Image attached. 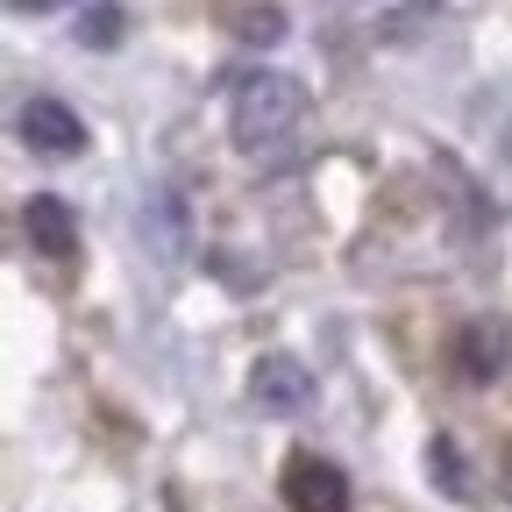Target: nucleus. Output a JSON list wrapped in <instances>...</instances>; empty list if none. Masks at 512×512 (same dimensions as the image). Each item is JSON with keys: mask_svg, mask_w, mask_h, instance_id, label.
<instances>
[{"mask_svg": "<svg viewBox=\"0 0 512 512\" xmlns=\"http://www.w3.org/2000/svg\"><path fill=\"white\" fill-rule=\"evenodd\" d=\"M285 505L292 512H349V477L328 463V456H299L285 463Z\"/></svg>", "mask_w": 512, "mask_h": 512, "instance_id": "5", "label": "nucleus"}, {"mask_svg": "<svg viewBox=\"0 0 512 512\" xmlns=\"http://www.w3.org/2000/svg\"><path fill=\"white\" fill-rule=\"evenodd\" d=\"M249 399L264 406V413H285L292 420V413H306L320 399V384H313V370L299 356H264V363L249 370Z\"/></svg>", "mask_w": 512, "mask_h": 512, "instance_id": "4", "label": "nucleus"}, {"mask_svg": "<svg viewBox=\"0 0 512 512\" xmlns=\"http://www.w3.org/2000/svg\"><path fill=\"white\" fill-rule=\"evenodd\" d=\"M306 86L292 79V72H242L235 79V93H228V136H235V150L242 157H271V150H285L292 136H299V121H306Z\"/></svg>", "mask_w": 512, "mask_h": 512, "instance_id": "1", "label": "nucleus"}, {"mask_svg": "<svg viewBox=\"0 0 512 512\" xmlns=\"http://www.w3.org/2000/svg\"><path fill=\"white\" fill-rule=\"evenodd\" d=\"M15 136L36 150V157H79L86 150V121L64 107V100H50V93H36L22 114H15Z\"/></svg>", "mask_w": 512, "mask_h": 512, "instance_id": "3", "label": "nucleus"}, {"mask_svg": "<svg viewBox=\"0 0 512 512\" xmlns=\"http://www.w3.org/2000/svg\"><path fill=\"white\" fill-rule=\"evenodd\" d=\"M505 363H512V320H498V313L463 320V335H456V377L463 384H498Z\"/></svg>", "mask_w": 512, "mask_h": 512, "instance_id": "2", "label": "nucleus"}, {"mask_svg": "<svg viewBox=\"0 0 512 512\" xmlns=\"http://www.w3.org/2000/svg\"><path fill=\"white\" fill-rule=\"evenodd\" d=\"M72 36H79L86 50H114V43L128 36V15L114 8V0H100V8H86V15H79V29H72Z\"/></svg>", "mask_w": 512, "mask_h": 512, "instance_id": "8", "label": "nucleus"}, {"mask_svg": "<svg viewBox=\"0 0 512 512\" xmlns=\"http://www.w3.org/2000/svg\"><path fill=\"white\" fill-rule=\"evenodd\" d=\"M22 235H29V249L43 256V264H72L79 256V214L57 200V192H36V200L22 207Z\"/></svg>", "mask_w": 512, "mask_h": 512, "instance_id": "6", "label": "nucleus"}, {"mask_svg": "<svg viewBox=\"0 0 512 512\" xmlns=\"http://www.w3.org/2000/svg\"><path fill=\"white\" fill-rule=\"evenodd\" d=\"M8 8H22V15L36 8V15H43V8H57V0H8Z\"/></svg>", "mask_w": 512, "mask_h": 512, "instance_id": "10", "label": "nucleus"}, {"mask_svg": "<svg viewBox=\"0 0 512 512\" xmlns=\"http://www.w3.org/2000/svg\"><path fill=\"white\" fill-rule=\"evenodd\" d=\"M505 498H512V441H505Z\"/></svg>", "mask_w": 512, "mask_h": 512, "instance_id": "11", "label": "nucleus"}, {"mask_svg": "<svg viewBox=\"0 0 512 512\" xmlns=\"http://www.w3.org/2000/svg\"><path fill=\"white\" fill-rule=\"evenodd\" d=\"M235 36L242 43H285V8H271V0H264V8H242L235 15Z\"/></svg>", "mask_w": 512, "mask_h": 512, "instance_id": "9", "label": "nucleus"}, {"mask_svg": "<svg viewBox=\"0 0 512 512\" xmlns=\"http://www.w3.org/2000/svg\"><path fill=\"white\" fill-rule=\"evenodd\" d=\"M427 477L456 498V505H484V484H477V470H470V456H463L456 434H434L427 441Z\"/></svg>", "mask_w": 512, "mask_h": 512, "instance_id": "7", "label": "nucleus"}]
</instances>
